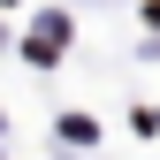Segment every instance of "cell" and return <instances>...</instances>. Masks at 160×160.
I'll list each match as a JSON object with an SVG mask.
<instances>
[{
  "label": "cell",
  "instance_id": "cell-1",
  "mask_svg": "<svg viewBox=\"0 0 160 160\" xmlns=\"http://www.w3.org/2000/svg\"><path fill=\"white\" fill-rule=\"evenodd\" d=\"M61 46H69V23H61V15H38L31 38H23V53H31V61H53Z\"/></svg>",
  "mask_w": 160,
  "mask_h": 160
},
{
  "label": "cell",
  "instance_id": "cell-2",
  "mask_svg": "<svg viewBox=\"0 0 160 160\" xmlns=\"http://www.w3.org/2000/svg\"><path fill=\"white\" fill-rule=\"evenodd\" d=\"M145 23H152V31H160V0H152V8H145Z\"/></svg>",
  "mask_w": 160,
  "mask_h": 160
}]
</instances>
